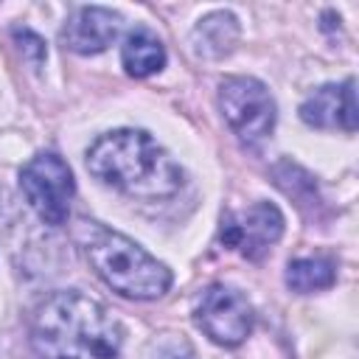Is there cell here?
Here are the masks:
<instances>
[{
  "label": "cell",
  "instance_id": "14",
  "mask_svg": "<svg viewBox=\"0 0 359 359\" xmlns=\"http://www.w3.org/2000/svg\"><path fill=\"white\" fill-rule=\"evenodd\" d=\"M14 39H17V45H20L22 56H25L34 67H39V65L45 62L48 50H45L42 36H36V34H34V31H28V28H14Z\"/></svg>",
  "mask_w": 359,
  "mask_h": 359
},
{
  "label": "cell",
  "instance_id": "2",
  "mask_svg": "<svg viewBox=\"0 0 359 359\" xmlns=\"http://www.w3.org/2000/svg\"><path fill=\"white\" fill-rule=\"evenodd\" d=\"M87 171L104 185L135 199H171L185 174L143 129H115L87 149Z\"/></svg>",
  "mask_w": 359,
  "mask_h": 359
},
{
  "label": "cell",
  "instance_id": "3",
  "mask_svg": "<svg viewBox=\"0 0 359 359\" xmlns=\"http://www.w3.org/2000/svg\"><path fill=\"white\" fill-rule=\"evenodd\" d=\"M73 236L81 244L95 275L112 292L132 300H154L168 292L171 269L123 233H115L101 222L81 219Z\"/></svg>",
  "mask_w": 359,
  "mask_h": 359
},
{
  "label": "cell",
  "instance_id": "1",
  "mask_svg": "<svg viewBox=\"0 0 359 359\" xmlns=\"http://www.w3.org/2000/svg\"><path fill=\"white\" fill-rule=\"evenodd\" d=\"M123 328L115 314L81 292L48 294L31 323L36 359H118Z\"/></svg>",
  "mask_w": 359,
  "mask_h": 359
},
{
  "label": "cell",
  "instance_id": "6",
  "mask_svg": "<svg viewBox=\"0 0 359 359\" xmlns=\"http://www.w3.org/2000/svg\"><path fill=\"white\" fill-rule=\"evenodd\" d=\"M196 325L224 348L241 345L252 331V306L241 292L224 283H213L199 294Z\"/></svg>",
  "mask_w": 359,
  "mask_h": 359
},
{
  "label": "cell",
  "instance_id": "4",
  "mask_svg": "<svg viewBox=\"0 0 359 359\" xmlns=\"http://www.w3.org/2000/svg\"><path fill=\"white\" fill-rule=\"evenodd\" d=\"M219 107L241 143L258 146L275 129V98L252 76H230L219 84Z\"/></svg>",
  "mask_w": 359,
  "mask_h": 359
},
{
  "label": "cell",
  "instance_id": "13",
  "mask_svg": "<svg viewBox=\"0 0 359 359\" xmlns=\"http://www.w3.org/2000/svg\"><path fill=\"white\" fill-rule=\"evenodd\" d=\"M151 359H194V351L182 337L165 334L151 345Z\"/></svg>",
  "mask_w": 359,
  "mask_h": 359
},
{
  "label": "cell",
  "instance_id": "9",
  "mask_svg": "<svg viewBox=\"0 0 359 359\" xmlns=\"http://www.w3.org/2000/svg\"><path fill=\"white\" fill-rule=\"evenodd\" d=\"M121 14L104 6H81L62 28V42L73 53H101L121 34Z\"/></svg>",
  "mask_w": 359,
  "mask_h": 359
},
{
  "label": "cell",
  "instance_id": "10",
  "mask_svg": "<svg viewBox=\"0 0 359 359\" xmlns=\"http://www.w3.org/2000/svg\"><path fill=\"white\" fill-rule=\"evenodd\" d=\"M238 20L230 11H210L205 14L191 31V48L202 59H222L238 42Z\"/></svg>",
  "mask_w": 359,
  "mask_h": 359
},
{
  "label": "cell",
  "instance_id": "11",
  "mask_svg": "<svg viewBox=\"0 0 359 359\" xmlns=\"http://www.w3.org/2000/svg\"><path fill=\"white\" fill-rule=\"evenodd\" d=\"M121 62L126 67L129 76L135 79H146L151 73H157L163 65H165V48L163 42L143 25L132 28L123 39V48H121Z\"/></svg>",
  "mask_w": 359,
  "mask_h": 359
},
{
  "label": "cell",
  "instance_id": "12",
  "mask_svg": "<svg viewBox=\"0 0 359 359\" xmlns=\"http://www.w3.org/2000/svg\"><path fill=\"white\" fill-rule=\"evenodd\" d=\"M334 266L323 258H297L286 266V286L297 294H311L334 283Z\"/></svg>",
  "mask_w": 359,
  "mask_h": 359
},
{
  "label": "cell",
  "instance_id": "7",
  "mask_svg": "<svg viewBox=\"0 0 359 359\" xmlns=\"http://www.w3.org/2000/svg\"><path fill=\"white\" fill-rule=\"evenodd\" d=\"M280 236H283V213L272 202H255L247 210L227 213L219 230L222 244L238 250L250 261H261Z\"/></svg>",
  "mask_w": 359,
  "mask_h": 359
},
{
  "label": "cell",
  "instance_id": "8",
  "mask_svg": "<svg viewBox=\"0 0 359 359\" xmlns=\"http://www.w3.org/2000/svg\"><path fill=\"white\" fill-rule=\"evenodd\" d=\"M303 123L314 129H342L356 132L359 126V104H356V81L345 79L342 84H323L300 104Z\"/></svg>",
  "mask_w": 359,
  "mask_h": 359
},
{
  "label": "cell",
  "instance_id": "5",
  "mask_svg": "<svg viewBox=\"0 0 359 359\" xmlns=\"http://www.w3.org/2000/svg\"><path fill=\"white\" fill-rule=\"evenodd\" d=\"M20 191L25 194L31 210L50 227H59L67 222L70 199L76 194V182L70 174V165L53 154L42 151L31 157L20 168Z\"/></svg>",
  "mask_w": 359,
  "mask_h": 359
}]
</instances>
